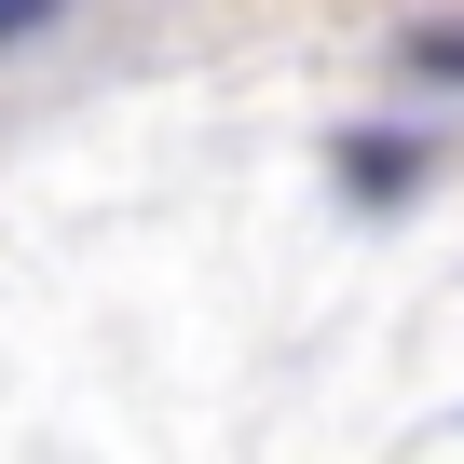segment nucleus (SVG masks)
Segmentation results:
<instances>
[{"label": "nucleus", "instance_id": "obj_1", "mask_svg": "<svg viewBox=\"0 0 464 464\" xmlns=\"http://www.w3.org/2000/svg\"><path fill=\"white\" fill-rule=\"evenodd\" d=\"M342 178H355V191H410L423 150H410V137H342Z\"/></svg>", "mask_w": 464, "mask_h": 464}, {"label": "nucleus", "instance_id": "obj_2", "mask_svg": "<svg viewBox=\"0 0 464 464\" xmlns=\"http://www.w3.org/2000/svg\"><path fill=\"white\" fill-rule=\"evenodd\" d=\"M410 69H423V82H464V14H437V28H410Z\"/></svg>", "mask_w": 464, "mask_h": 464}, {"label": "nucleus", "instance_id": "obj_3", "mask_svg": "<svg viewBox=\"0 0 464 464\" xmlns=\"http://www.w3.org/2000/svg\"><path fill=\"white\" fill-rule=\"evenodd\" d=\"M69 0H0V42H28V28H55Z\"/></svg>", "mask_w": 464, "mask_h": 464}]
</instances>
